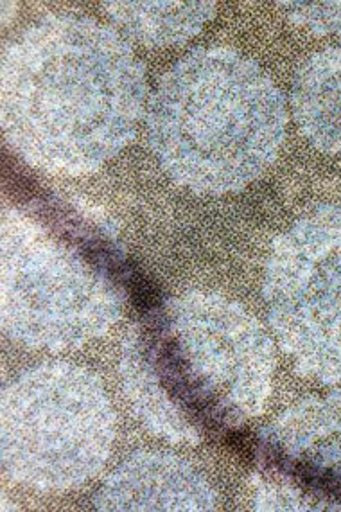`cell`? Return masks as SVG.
Masks as SVG:
<instances>
[{
  "label": "cell",
  "instance_id": "1",
  "mask_svg": "<svg viewBox=\"0 0 341 512\" xmlns=\"http://www.w3.org/2000/svg\"><path fill=\"white\" fill-rule=\"evenodd\" d=\"M144 92L132 47L90 18H42L2 58L6 132L44 168L81 173L114 155L132 137Z\"/></svg>",
  "mask_w": 341,
  "mask_h": 512
},
{
  "label": "cell",
  "instance_id": "2",
  "mask_svg": "<svg viewBox=\"0 0 341 512\" xmlns=\"http://www.w3.org/2000/svg\"><path fill=\"white\" fill-rule=\"evenodd\" d=\"M279 89L250 58L203 47L175 63L149 105V137L167 171L196 191L221 193L261 175L284 139Z\"/></svg>",
  "mask_w": 341,
  "mask_h": 512
},
{
  "label": "cell",
  "instance_id": "3",
  "mask_svg": "<svg viewBox=\"0 0 341 512\" xmlns=\"http://www.w3.org/2000/svg\"><path fill=\"white\" fill-rule=\"evenodd\" d=\"M142 407L207 430L259 412L270 394L273 349L254 318L230 302L191 295L160 311L128 351Z\"/></svg>",
  "mask_w": 341,
  "mask_h": 512
},
{
  "label": "cell",
  "instance_id": "4",
  "mask_svg": "<svg viewBox=\"0 0 341 512\" xmlns=\"http://www.w3.org/2000/svg\"><path fill=\"white\" fill-rule=\"evenodd\" d=\"M264 295L298 371L341 385V202L318 207L275 241Z\"/></svg>",
  "mask_w": 341,
  "mask_h": 512
},
{
  "label": "cell",
  "instance_id": "5",
  "mask_svg": "<svg viewBox=\"0 0 341 512\" xmlns=\"http://www.w3.org/2000/svg\"><path fill=\"white\" fill-rule=\"evenodd\" d=\"M117 301L78 257L29 221L4 223V324L24 342L65 347L105 331Z\"/></svg>",
  "mask_w": 341,
  "mask_h": 512
},
{
  "label": "cell",
  "instance_id": "6",
  "mask_svg": "<svg viewBox=\"0 0 341 512\" xmlns=\"http://www.w3.org/2000/svg\"><path fill=\"white\" fill-rule=\"evenodd\" d=\"M255 448L268 509L341 511V394L300 401Z\"/></svg>",
  "mask_w": 341,
  "mask_h": 512
},
{
  "label": "cell",
  "instance_id": "7",
  "mask_svg": "<svg viewBox=\"0 0 341 512\" xmlns=\"http://www.w3.org/2000/svg\"><path fill=\"white\" fill-rule=\"evenodd\" d=\"M291 103L307 139L325 153H341V47L313 54L298 67Z\"/></svg>",
  "mask_w": 341,
  "mask_h": 512
},
{
  "label": "cell",
  "instance_id": "8",
  "mask_svg": "<svg viewBox=\"0 0 341 512\" xmlns=\"http://www.w3.org/2000/svg\"><path fill=\"white\" fill-rule=\"evenodd\" d=\"M117 26L144 45L184 42L214 15L212 2H105Z\"/></svg>",
  "mask_w": 341,
  "mask_h": 512
},
{
  "label": "cell",
  "instance_id": "9",
  "mask_svg": "<svg viewBox=\"0 0 341 512\" xmlns=\"http://www.w3.org/2000/svg\"><path fill=\"white\" fill-rule=\"evenodd\" d=\"M279 8L316 35H341V2H280Z\"/></svg>",
  "mask_w": 341,
  "mask_h": 512
}]
</instances>
